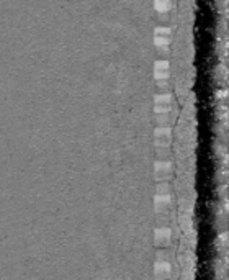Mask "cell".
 I'll use <instances>...</instances> for the list:
<instances>
[{
    "instance_id": "cell-1",
    "label": "cell",
    "mask_w": 229,
    "mask_h": 280,
    "mask_svg": "<svg viewBox=\"0 0 229 280\" xmlns=\"http://www.w3.org/2000/svg\"><path fill=\"white\" fill-rule=\"evenodd\" d=\"M154 175L156 179L160 182H167L174 177V164L167 159H159V161L154 164Z\"/></svg>"
},
{
    "instance_id": "cell-2",
    "label": "cell",
    "mask_w": 229,
    "mask_h": 280,
    "mask_svg": "<svg viewBox=\"0 0 229 280\" xmlns=\"http://www.w3.org/2000/svg\"><path fill=\"white\" fill-rule=\"evenodd\" d=\"M172 238H174V233H172L169 226H157L154 230V243H156V246L169 248L172 244Z\"/></svg>"
},
{
    "instance_id": "cell-3",
    "label": "cell",
    "mask_w": 229,
    "mask_h": 280,
    "mask_svg": "<svg viewBox=\"0 0 229 280\" xmlns=\"http://www.w3.org/2000/svg\"><path fill=\"white\" fill-rule=\"evenodd\" d=\"M154 276H156V280H169L174 276V269H172V264L169 261H157L154 264Z\"/></svg>"
},
{
    "instance_id": "cell-4",
    "label": "cell",
    "mask_w": 229,
    "mask_h": 280,
    "mask_svg": "<svg viewBox=\"0 0 229 280\" xmlns=\"http://www.w3.org/2000/svg\"><path fill=\"white\" fill-rule=\"evenodd\" d=\"M154 208L157 215H169L172 208V197L169 193H157L154 198Z\"/></svg>"
},
{
    "instance_id": "cell-5",
    "label": "cell",
    "mask_w": 229,
    "mask_h": 280,
    "mask_svg": "<svg viewBox=\"0 0 229 280\" xmlns=\"http://www.w3.org/2000/svg\"><path fill=\"white\" fill-rule=\"evenodd\" d=\"M154 142H156V146L170 147V144H172L170 127H157L156 131H154Z\"/></svg>"
},
{
    "instance_id": "cell-6",
    "label": "cell",
    "mask_w": 229,
    "mask_h": 280,
    "mask_svg": "<svg viewBox=\"0 0 229 280\" xmlns=\"http://www.w3.org/2000/svg\"><path fill=\"white\" fill-rule=\"evenodd\" d=\"M154 79H156V81H167V79H170L169 61H156L154 62Z\"/></svg>"
},
{
    "instance_id": "cell-7",
    "label": "cell",
    "mask_w": 229,
    "mask_h": 280,
    "mask_svg": "<svg viewBox=\"0 0 229 280\" xmlns=\"http://www.w3.org/2000/svg\"><path fill=\"white\" fill-rule=\"evenodd\" d=\"M172 5H174V0H154V10L160 15L169 13Z\"/></svg>"
},
{
    "instance_id": "cell-8",
    "label": "cell",
    "mask_w": 229,
    "mask_h": 280,
    "mask_svg": "<svg viewBox=\"0 0 229 280\" xmlns=\"http://www.w3.org/2000/svg\"><path fill=\"white\" fill-rule=\"evenodd\" d=\"M174 102V95L170 92H159L154 97V105H172Z\"/></svg>"
},
{
    "instance_id": "cell-9",
    "label": "cell",
    "mask_w": 229,
    "mask_h": 280,
    "mask_svg": "<svg viewBox=\"0 0 229 280\" xmlns=\"http://www.w3.org/2000/svg\"><path fill=\"white\" fill-rule=\"evenodd\" d=\"M156 122H157V127H169L172 123V120L169 113H164V115H156Z\"/></svg>"
},
{
    "instance_id": "cell-10",
    "label": "cell",
    "mask_w": 229,
    "mask_h": 280,
    "mask_svg": "<svg viewBox=\"0 0 229 280\" xmlns=\"http://www.w3.org/2000/svg\"><path fill=\"white\" fill-rule=\"evenodd\" d=\"M157 157L159 159H167L170 154H172V151H170V147H165V146H157Z\"/></svg>"
},
{
    "instance_id": "cell-11",
    "label": "cell",
    "mask_w": 229,
    "mask_h": 280,
    "mask_svg": "<svg viewBox=\"0 0 229 280\" xmlns=\"http://www.w3.org/2000/svg\"><path fill=\"white\" fill-rule=\"evenodd\" d=\"M172 105H154V113L156 115H164V113H170Z\"/></svg>"
},
{
    "instance_id": "cell-12",
    "label": "cell",
    "mask_w": 229,
    "mask_h": 280,
    "mask_svg": "<svg viewBox=\"0 0 229 280\" xmlns=\"http://www.w3.org/2000/svg\"><path fill=\"white\" fill-rule=\"evenodd\" d=\"M170 187L167 182H162V184H157V193H169Z\"/></svg>"
}]
</instances>
